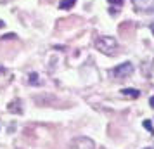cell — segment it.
I'll list each match as a JSON object with an SVG mask.
<instances>
[{"label":"cell","instance_id":"1","mask_svg":"<svg viewBox=\"0 0 154 149\" xmlns=\"http://www.w3.org/2000/svg\"><path fill=\"white\" fill-rule=\"evenodd\" d=\"M95 47H97L102 54L106 56H112L116 50H118V42H116V38L114 36H99L97 40H95Z\"/></svg>","mask_w":154,"mask_h":149},{"label":"cell","instance_id":"2","mask_svg":"<svg viewBox=\"0 0 154 149\" xmlns=\"http://www.w3.org/2000/svg\"><path fill=\"white\" fill-rule=\"evenodd\" d=\"M68 149H95V142L90 137H76L69 142Z\"/></svg>","mask_w":154,"mask_h":149},{"label":"cell","instance_id":"3","mask_svg":"<svg viewBox=\"0 0 154 149\" xmlns=\"http://www.w3.org/2000/svg\"><path fill=\"white\" fill-rule=\"evenodd\" d=\"M111 73H112V76H114V78L123 80V78L130 76V75L133 73V64L132 63H121V64H118Z\"/></svg>","mask_w":154,"mask_h":149},{"label":"cell","instance_id":"4","mask_svg":"<svg viewBox=\"0 0 154 149\" xmlns=\"http://www.w3.org/2000/svg\"><path fill=\"white\" fill-rule=\"evenodd\" d=\"M132 2L139 11H144V12H152L154 11V0H132Z\"/></svg>","mask_w":154,"mask_h":149},{"label":"cell","instance_id":"5","mask_svg":"<svg viewBox=\"0 0 154 149\" xmlns=\"http://www.w3.org/2000/svg\"><path fill=\"white\" fill-rule=\"evenodd\" d=\"M7 109L11 111V113L14 114H21L23 113V107H21V101H12V102H9Z\"/></svg>","mask_w":154,"mask_h":149},{"label":"cell","instance_id":"6","mask_svg":"<svg viewBox=\"0 0 154 149\" xmlns=\"http://www.w3.org/2000/svg\"><path fill=\"white\" fill-rule=\"evenodd\" d=\"M28 83L29 85H42V80H40V76H38V73H29L28 75Z\"/></svg>","mask_w":154,"mask_h":149},{"label":"cell","instance_id":"7","mask_svg":"<svg viewBox=\"0 0 154 149\" xmlns=\"http://www.w3.org/2000/svg\"><path fill=\"white\" fill-rule=\"evenodd\" d=\"M121 94H123L125 97H132V99H137V97L140 95V92L137 90V88H123Z\"/></svg>","mask_w":154,"mask_h":149},{"label":"cell","instance_id":"8","mask_svg":"<svg viewBox=\"0 0 154 149\" xmlns=\"http://www.w3.org/2000/svg\"><path fill=\"white\" fill-rule=\"evenodd\" d=\"M75 4H76V0H61V2H59V9L68 11V9H73Z\"/></svg>","mask_w":154,"mask_h":149},{"label":"cell","instance_id":"9","mask_svg":"<svg viewBox=\"0 0 154 149\" xmlns=\"http://www.w3.org/2000/svg\"><path fill=\"white\" fill-rule=\"evenodd\" d=\"M142 125H144V127H146L151 134H154V128H152V125H151V121H149V120H144V123H142Z\"/></svg>","mask_w":154,"mask_h":149},{"label":"cell","instance_id":"10","mask_svg":"<svg viewBox=\"0 0 154 149\" xmlns=\"http://www.w3.org/2000/svg\"><path fill=\"white\" fill-rule=\"evenodd\" d=\"M109 4H114V5H121L123 4V0H107Z\"/></svg>","mask_w":154,"mask_h":149},{"label":"cell","instance_id":"11","mask_svg":"<svg viewBox=\"0 0 154 149\" xmlns=\"http://www.w3.org/2000/svg\"><path fill=\"white\" fill-rule=\"evenodd\" d=\"M14 33H7V35H4V36H2V40H4V38H5V40H9V38H14Z\"/></svg>","mask_w":154,"mask_h":149},{"label":"cell","instance_id":"12","mask_svg":"<svg viewBox=\"0 0 154 149\" xmlns=\"http://www.w3.org/2000/svg\"><path fill=\"white\" fill-rule=\"evenodd\" d=\"M149 106H151V107H154V95L151 97V99H149Z\"/></svg>","mask_w":154,"mask_h":149},{"label":"cell","instance_id":"13","mask_svg":"<svg viewBox=\"0 0 154 149\" xmlns=\"http://www.w3.org/2000/svg\"><path fill=\"white\" fill-rule=\"evenodd\" d=\"M4 73H5V68H4V66H0V75H4Z\"/></svg>","mask_w":154,"mask_h":149},{"label":"cell","instance_id":"14","mask_svg":"<svg viewBox=\"0 0 154 149\" xmlns=\"http://www.w3.org/2000/svg\"><path fill=\"white\" fill-rule=\"evenodd\" d=\"M4 24H5V23H4L2 19H0V28H4Z\"/></svg>","mask_w":154,"mask_h":149},{"label":"cell","instance_id":"15","mask_svg":"<svg viewBox=\"0 0 154 149\" xmlns=\"http://www.w3.org/2000/svg\"><path fill=\"white\" fill-rule=\"evenodd\" d=\"M151 29H152V31H154V24H152V26H151Z\"/></svg>","mask_w":154,"mask_h":149},{"label":"cell","instance_id":"16","mask_svg":"<svg viewBox=\"0 0 154 149\" xmlns=\"http://www.w3.org/2000/svg\"><path fill=\"white\" fill-rule=\"evenodd\" d=\"M146 149H152V147H146Z\"/></svg>","mask_w":154,"mask_h":149}]
</instances>
